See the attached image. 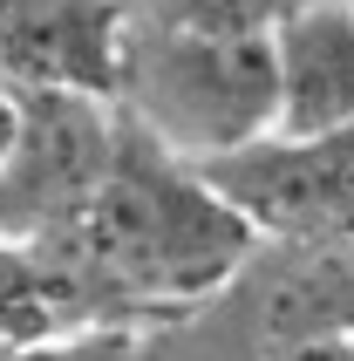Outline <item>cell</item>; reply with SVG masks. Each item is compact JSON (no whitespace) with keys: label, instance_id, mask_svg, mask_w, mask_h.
Returning a JSON list of instances; mask_svg holds the SVG:
<instances>
[{"label":"cell","instance_id":"1","mask_svg":"<svg viewBox=\"0 0 354 361\" xmlns=\"http://www.w3.org/2000/svg\"><path fill=\"white\" fill-rule=\"evenodd\" d=\"M48 252L68 273L89 327L171 334L245 273L259 232L205 184V171L164 157L123 123V157L109 184L61 239H48Z\"/></svg>","mask_w":354,"mask_h":361},{"label":"cell","instance_id":"2","mask_svg":"<svg viewBox=\"0 0 354 361\" xmlns=\"http://www.w3.org/2000/svg\"><path fill=\"white\" fill-rule=\"evenodd\" d=\"M123 123L150 137L164 157L212 171L279 130V68L273 35L218 41V35H164L123 20L116 96Z\"/></svg>","mask_w":354,"mask_h":361},{"label":"cell","instance_id":"3","mask_svg":"<svg viewBox=\"0 0 354 361\" xmlns=\"http://www.w3.org/2000/svg\"><path fill=\"white\" fill-rule=\"evenodd\" d=\"M123 157V116L109 96L75 89H28L20 137L0 164V239L48 245L96 204Z\"/></svg>","mask_w":354,"mask_h":361},{"label":"cell","instance_id":"4","mask_svg":"<svg viewBox=\"0 0 354 361\" xmlns=\"http://www.w3.org/2000/svg\"><path fill=\"white\" fill-rule=\"evenodd\" d=\"M218 198L273 245H354V123L327 137H266L205 171Z\"/></svg>","mask_w":354,"mask_h":361},{"label":"cell","instance_id":"5","mask_svg":"<svg viewBox=\"0 0 354 361\" xmlns=\"http://www.w3.org/2000/svg\"><path fill=\"white\" fill-rule=\"evenodd\" d=\"M123 7L116 0H0V82L116 96Z\"/></svg>","mask_w":354,"mask_h":361},{"label":"cell","instance_id":"6","mask_svg":"<svg viewBox=\"0 0 354 361\" xmlns=\"http://www.w3.org/2000/svg\"><path fill=\"white\" fill-rule=\"evenodd\" d=\"M279 68V130L273 137L307 143L354 123V14L341 0H300L273 27Z\"/></svg>","mask_w":354,"mask_h":361},{"label":"cell","instance_id":"7","mask_svg":"<svg viewBox=\"0 0 354 361\" xmlns=\"http://www.w3.org/2000/svg\"><path fill=\"white\" fill-rule=\"evenodd\" d=\"M82 327H89V314H82L68 273L55 266V252L0 239V348L61 341V334H82Z\"/></svg>","mask_w":354,"mask_h":361},{"label":"cell","instance_id":"8","mask_svg":"<svg viewBox=\"0 0 354 361\" xmlns=\"http://www.w3.org/2000/svg\"><path fill=\"white\" fill-rule=\"evenodd\" d=\"M130 27H164V35H218V41H245V35H273L300 0H116Z\"/></svg>","mask_w":354,"mask_h":361},{"label":"cell","instance_id":"9","mask_svg":"<svg viewBox=\"0 0 354 361\" xmlns=\"http://www.w3.org/2000/svg\"><path fill=\"white\" fill-rule=\"evenodd\" d=\"M0 361H150V334H137V327H82V334H61V341L0 348Z\"/></svg>","mask_w":354,"mask_h":361},{"label":"cell","instance_id":"10","mask_svg":"<svg viewBox=\"0 0 354 361\" xmlns=\"http://www.w3.org/2000/svg\"><path fill=\"white\" fill-rule=\"evenodd\" d=\"M259 361H354V334H307V341H286Z\"/></svg>","mask_w":354,"mask_h":361},{"label":"cell","instance_id":"11","mask_svg":"<svg viewBox=\"0 0 354 361\" xmlns=\"http://www.w3.org/2000/svg\"><path fill=\"white\" fill-rule=\"evenodd\" d=\"M14 137H20V89L0 82V164H7V150H14Z\"/></svg>","mask_w":354,"mask_h":361},{"label":"cell","instance_id":"12","mask_svg":"<svg viewBox=\"0 0 354 361\" xmlns=\"http://www.w3.org/2000/svg\"><path fill=\"white\" fill-rule=\"evenodd\" d=\"M341 7H348V14H354V0H341Z\"/></svg>","mask_w":354,"mask_h":361}]
</instances>
